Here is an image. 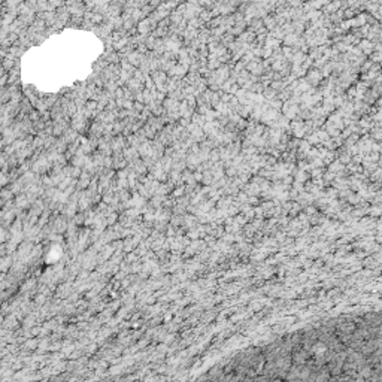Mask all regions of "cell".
<instances>
[{"instance_id":"6da1fadb","label":"cell","mask_w":382,"mask_h":382,"mask_svg":"<svg viewBox=\"0 0 382 382\" xmlns=\"http://www.w3.org/2000/svg\"><path fill=\"white\" fill-rule=\"evenodd\" d=\"M366 20H367V18H366V15H363V13H361V15H358V17L355 18V23H357V25H363V24L366 23Z\"/></svg>"}]
</instances>
